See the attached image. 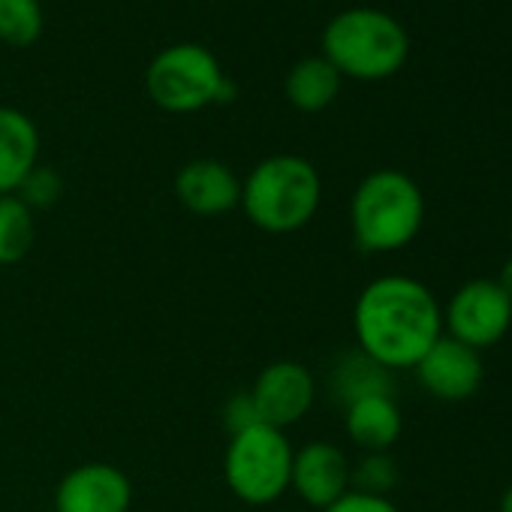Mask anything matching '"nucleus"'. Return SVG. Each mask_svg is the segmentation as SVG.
I'll list each match as a JSON object with an SVG mask.
<instances>
[{"label":"nucleus","instance_id":"f257e3e1","mask_svg":"<svg viewBox=\"0 0 512 512\" xmlns=\"http://www.w3.org/2000/svg\"><path fill=\"white\" fill-rule=\"evenodd\" d=\"M353 332L359 353L386 371L416 368L443 335V311L425 284L404 275H386L359 293Z\"/></svg>","mask_w":512,"mask_h":512},{"label":"nucleus","instance_id":"f03ea898","mask_svg":"<svg viewBox=\"0 0 512 512\" xmlns=\"http://www.w3.org/2000/svg\"><path fill=\"white\" fill-rule=\"evenodd\" d=\"M323 202V178L317 166L299 154H275L260 160L241 184L244 217L263 232L290 235L305 229Z\"/></svg>","mask_w":512,"mask_h":512},{"label":"nucleus","instance_id":"7ed1b4c3","mask_svg":"<svg viewBox=\"0 0 512 512\" xmlns=\"http://www.w3.org/2000/svg\"><path fill=\"white\" fill-rule=\"evenodd\" d=\"M323 58L341 73V79L383 82L407 64L410 37L395 16L374 7H353L326 25Z\"/></svg>","mask_w":512,"mask_h":512},{"label":"nucleus","instance_id":"20e7f679","mask_svg":"<svg viewBox=\"0 0 512 512\" xmlns=\"http://www.w3.org/2000/svg\"><path fill=\"white\" fill-rule=\"evenodd\" d=\"M425 223V196L401 169L365 175L350 199L353 241L365 253H395L407 247Z\"/></svg>","mask_w":512,"mask_h":512},{"label":"nucleus","instance_id":"39448f33","mask_svg":"<svg viewBox=\"0 0 512 512\" xmlns=\"http://www.w3.org/2000/svg\"><path fill=\"white\" fill-rule=\"evenodd\" d=\"M293 443L281 428L272 425H247L229 434L223 476L229 491L250 506L275 503L290 491L293 473Z\"/></svg>","mask_w":512,"mask_h":512},{"label":"nucleus","instance_id":"423d86ee","mask_svg":"<svg viewBox=\"0 0 512 512\" xmlns=\"http://www.w3.org/2000/svg\"><path fill=\"white\" fill-rule=\"evenodd\" d=\"M145 88L154 106L172 115H190L232 97V85L223 76L220 61L196 43H175L163 49L148 64Z\"/></svg>","mask_w":512,"mask_h":512},{"label":"nucleus","instance_id":"0eeeda50","mask_svg":"<svg viewBox=\"0 0 512 512\" xmlns=\"http://www.w3.org/2000/svg\"><path fill=\"white\" fill-rule=\"evenodd\" d=\"M443 326L449 338L470 350L494 347L512 326V299L497 287V281L476 278L458 287L443 311Z\"/></svg>","mask_w":512,"mask_h":512},{"label":"nucleus","instance_id":"6e6552de","mask_svg":"<svg viewBox=\"0 0 512 512\" xmlns=\"http://www.w3.org/2000/svg\"><path fill=\"white\" fill-rule=\"evenodd\" d=\"M247 395L256 410V419L263 425L287 431L290 425L302 422L311 413L317 398V383L302 362L281 359L256 374Z\"/></svg>","mask_w":512,"mask_h":512},{"label":"nucleus","instance_id":"1a4fd4ad","mask_svg":"<svg viewBox=\"0 0 512 512\" xmlns=\"http://www.w3.org/2000/svg\"><path fill=\"white\" fill-rule=\"evenodd\" d=\"M130 476L109 461H85L67 470L55 488V512H130Z\"/></svg>","mask_w":512,"mask_h":512},{"label":"nucleus","instance_id":"9d476101","mask_svg":"<svg viewBox=\"0 0 512 512\" xmlns=\"http://www.w3.org/2000/svg\"><path fill=\"white\" fill-rule=\"evenodd\" d=\"M416 377L422 389L440 401H467L482 383V359L476 350L440 335L431 350L416 362Z\"/></svg>","mask_w":512,"mask_h":512},{"label":"nucleus","instance_id":"9b49d317","mask_svg":"<svg viewBox=\"0 0 512 512\" xmlns=\"http://www.w3.org/2000/svg\"><path fill=\"white\" fill-rule=\"evenodd\" d=\"M290 488L314 509H329L350 491V461L341 446L314 440L296 449Z\"/></svg>","mask_w":512,"mask_h":512},{"label":"nucleus","instance_id":"f8f14e48","mask_svg":"<svg viewBox=\"0 0 512 512\" xmlns=\"http://www.w3.org/2000/svg\"><path fill=\"white\" fill-rule=\"evenodd\" d=\"M175 196L190 214L220 217L238 208L241 181L226 163L214 157H202L181 166V172L175 175Z\"/></svg>","mask_w":512,"mask_h":512},{"label":"nucleus","instance_id":"ddd939ff","mask_svg":"<svg viewBox=\"0 0 512 512\" xmlns=\"http://www.w3.org/2000/svg\"><path fill=\"white\" fill-rule=\"evenodd\" d=\"M37 160V124L13 106H0V196L19 193L25 178L37 169Z\"/></svg>","mask_w":512,"mask_h":512},{"label":"nucleus","instance_id":"4468645a","mask_svg":"<svg viewBox=\"0 0 512 512\" xmlns=\"http://www.w3.org/2000/svg\"><path fill=\"white\" fill-rule=\"evenodd\" d=\"M347 437L365 452H389L404 428L401 407L392 395H365L344 410Z\"/></svg>","mask_w":512,"mask_h":512},{"label":"nucleus","instance_id":"2eb2a0df","mask_svg":"<svg viewBox=\"0 0 512 512\" xmlns=\"http://www.w3.org/2000/svg\"><path fill=\"white\" fill-rule=\"evenodd\" d=\"M284 94L287 100L308 115H317L323 109H329L338 94H341V73L323 58V55H311L302 58L284 79Z\"/></svg>","mask_w":512,"mask_h":512},{"label":"nucleus","instance_id":"dca6fc26","mask_svg":"<svg viewBox=\"0 0 512 512\" xmlns=\"http://www.w3.org/2000/svg\"><path fill=\"white\" fill-rule=\"evenodd\" d=\"M37 238L34 211L16 196H0V266H16L31 253Z\"/></svg>","mask_w":512,"mask_h":512},{"label":"nucleus","instance_id":"f3484780","mask_svg":"<svg viewBox=\"0 0 512 512\" xmlns=\"http://www.w3.org/2000/svg\"><path fill=\"white\" fill-rule=\"evenodd\" d=\"M335 392L338 398H344V407L356 398L365 395H392V377L383 365H377L374 359H368L365 353L347 356L338 368H335Z\"/></svg>","mask_w":512,"mask_h":512},{"label":"nucleus","instance_id":"a211bd4d","mask_svg":"<svg viewBox=\"0 0 512 512\" xmlns=\"http://www.w3.org/2000/svg\"><path fill=\"white\" fill-rule=\"evenodd\" d=\"M43 34L40 0H0V43L28 49Z\"/></svg>","mask_w":512,"mask_h":512},{"label":"nucleus","instance_id":"6ab92c4d","mask_svg":"<svg viewBox=\"0 0 512 512\" xmlns=\"http://www.w3.org/2000/svg\"><path fill=\"white\" fill-rule=\"evenodd\" d=\"M350 485L353 491L386 497L398 485V467L386 452H368L359 467H350Z\"/></svg>","mask_w":512,"mask_h":512},{"label":"nucleus","instance_id":"aec40b11","mask_svg":"<svg viewBox=\"0 0 512 512\" xmlns=\"http://www.w3.org/2000/svg\"><path fill=\"white\" fill-rule=\"evenodd\" d=\"M61 193H64V181H61V175L55 172V169H34L28 178H25V184L19 187V199L34 211V208H49V205H55L58 199H61Z\"/></svg>","mask_w":512,"mask_h":512},{"label":"nucleus","instance_id":"412c9836","mask_svg":"<svg viewBox=\"0 0 512 512\" xmlns=\"http://www.w3.org/2000/svg\"><path fill=\"white\" fill-rule=\"evenodd\" d=\"M323 512H398V506L389 497L380 494H365V491H347L341 500H335L329 509Z\"/></svg>","mask_w":512,"mask_h":512},{"label":"nucleus","instance_id":"4be33fe9","mask_svg":"<svg viewBox=\"0 0 512 512\" xmlns=\"http://www.w3.org/2000/svg\"><path fill=\"white\" fill-rule=\"evenodd\" d=\"M223 422H226L229 434H235V431H241V428H247V425H256V422H260V419H256L253 404H250L247 389L238 392L235 398H229V404H226V410H223Z\"/></svg>","mask_w":512,"mask_h":512},{"label":"nucleus","instance_id":"5701e85b","mask_svg":"<svg viewBox=\"0 0 512 512\" xmlns=\"http://www.w3.org/2000/svg\"><path fill=\"white\" fill-rule=\"evenodd\" d=\"M497 287L512 299V256L503 263V269H500V275H497Z\"/></svg>","mask_w":512,"mask_h":512},{"label":"nucleus","instance_id":"b1692460","mask_svg":"<svg viewBox=\"0 0 512 512\" xmlns=\"http://www.w3.org/2000/svg\"><path fill=\"white\" fill-rule=\"evenodd\" d=\"M500 512H512V485L503 491V497H500Z\"/></svg>","mask_w":512,"mask_h":512},{"label":"nucleus","instance_id":"393cba45","mask_svg":"<svg viewBox=\"0 0 512 512\" xmlns=\"http://www.w3.org/2000/svg\"><path fill=\"white\" fill-rule=\"evenodd\" d=\"M509 232H512V229H509Z\"/></svg>","mask_w":512,"mask_h":512}]
</instances>
